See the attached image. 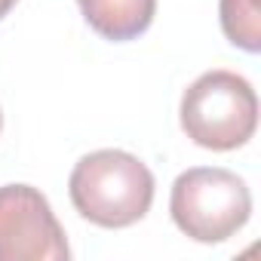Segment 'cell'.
I'll use <instances>...</instances> for the list:
<instances>
[{"instance_id": "cell-1", "label": "cell", "mask_w": 261, "mask_h": 261, "mask_svg": "<svg viewBox=\"0 0 261 261\" xmlns=\"http://www.w3.org/2000/svg\"><path fill=\"white\" fill-rule=\"evenodd\" d=\"M68 197L86 221L108 230L129 227L151 212L154 172L129 151H92L71 169Z\"/></svg>"}, {"instance_id": "cell-2", "label": "cell", "mask_w": 261, "mask_h": 261, "mask_svg": "<svg viewBox=\"0 0 261 261\" xmlns=\"http://www.w3.org/2000/svg\"><path fill=\"white\" fill-rule=\"evenodd\" d=\"M181 129L206 151H237L258 126V95L243 74L206 71L181 95Z\"/></svg>"}, {"instance_id": "cell-3", "label": "cell", "mask_w": 261, "mask_h": 261, "mask_svg": "<svg viewBox=\"0 0 261 261\" xmlns=\"http://www.w3.org/2000/svg\"><path fill=\"white\" fill-rule=\"evenodd\" d=\"M169 215L185 237L197 243H224L246 227L252 215V194L230 169L194 166L172 181Z\"/></svg>"}, {"instance_id": "cell-4", "label": "cell", "mask_w": 261, "mask_h": 261, "mask_svg": "<svg viewBox=\"0 0 261 261\" xmlns=\"http://www.w3.org/2000/svg\"><path fill=\"white\" fill-rule=\"evenodd\" d=\"M68 255L65 230L37 188H0V261H65Z\"/></svg>"}, {"instance_id": "cell-5", "label": "cell", "mask_w": 261, "mask_h": 261, "mask_svg": "<svg viewBox=\"0 0 261 261\" xmlns=\"http://www.w3.org/2000/svg\"><path fill=\"white\" fill-rule=\"evenodd\" d=\"M77 4L86 25L114 43L142 37L157 16V0H77Z\"/></svg>"}, {"instance_id": "cell-6", "label": "cell", "mask_w": 261, "mask_h": 261, "mask_svg": "<svg viewBox=\"0 0 261 261\" xmlns=\"http://www.w3.org/2000/svg\"><path fill=\"white\" fill-rule=\"evenodd\" d=\"M218 19L224 37L243 49L258 53L261 49V7L258 0H218Z\"/></svg>"}, {"instance_id": "cell-7", "label": "cell", "mask_w": 261, "mask_h": 261, "mask_svg": "<svg viewBox=\"0 0 261 261\" xmlns=\"http://www.w3.org/2000/svg\"><path fill=\"white\" fill-rule=\"evenodd\" d=\"M0 4H4V7H7V10H13V7H16V4H19V0H0Z\"/></svg>"}, {"instance_id": "cell-8", "label": "cell", "mask_w": 261, "mask_h": 261, "mask_svg": "<svg viewBox=\"0 0 261 261\" xmlns=\"http://www.w3.org/2000/svg\"><path fill=\"white\" fill-rule=\"evenodd\" d=\"M7 13H10V10H7V7H4V4H0V19H4V16H7Z\"/></svg>"}, {"instance_id": "cell-9", "label": "cell", "mask_w": 261, "mask_h": 261, "mask_svg": "<svg viewBox=\"0 0 261 261\" xmlns=\"http://www.w3.org/2000/svg\"><path fill=\"white\" fill-rule=\"evenodd\" d=\"M0 129H4V111H0Z\"/></svg>"}]
</instances>
